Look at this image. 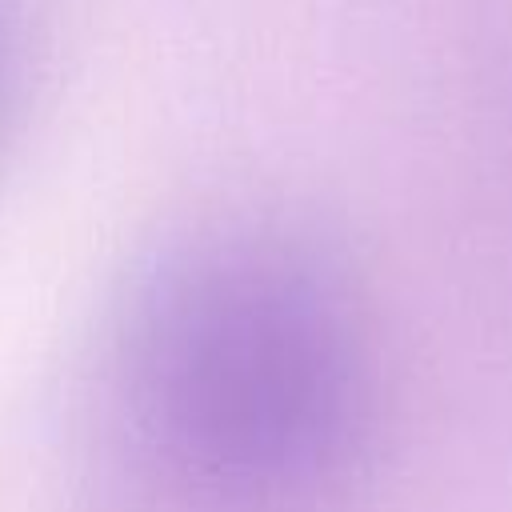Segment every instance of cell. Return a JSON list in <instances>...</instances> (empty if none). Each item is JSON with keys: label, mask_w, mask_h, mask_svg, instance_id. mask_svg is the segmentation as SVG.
Returning a JSON list of instances; mask_svg holds the SVG:
<instances>
[{"label": "cell", "mask_w": 512, "mask_h": 512, "mask_svg": "<svg viewBox=\"0 0 512 512\" xmlns=\"http://www.w3.org/2000/svg\"><path fill=\"white\" fill-rule=\"evenodd\" d=\"M8 88H12V60H8V40L0 32V120L8 112Z\"/></svg>", "instance_id": "2"}, {"label": "cell", "mask_w": 512, "mask_h": 512, "mask_svg": "<svg viewBox=\"0 0 512 512\" xmlns=\"http://www.w3.org/2000/svg\"><path fill=\"white\" fill-rule=\"evenodd\" d=\"M124 372L156 460L224 508L308 504L344 480L368 436L356 296L288 232L224 228L168 256L132 308Z\"/></svg>", "instance_id": "1"}]
</instances>
